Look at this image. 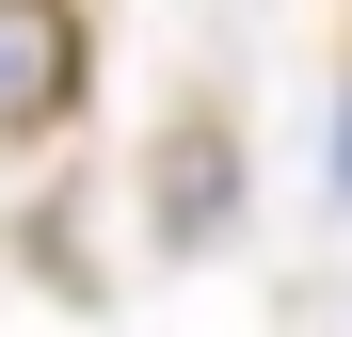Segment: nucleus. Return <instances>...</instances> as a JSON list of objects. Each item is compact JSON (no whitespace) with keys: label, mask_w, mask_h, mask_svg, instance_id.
<instances>
[{"label":"nucleus","mask_w":352,"mask_h":337,"mask_svg":"<svg viewBox=\"0 0 352 337\" xmlns=\"http://www.w3.org/2000/svg\"><path fill=\"white\" fill-rule=\"evenodd\" d=\"M80 17H48V0H0V145H32V129H65L80 112Z\"/></svg>","instance_id":"f257e3e1"},{"label":"nucleus","mask_w":352,"mask_h":337,"mask_svg":"<svg viewBox=\"0 0 352 337\" xmlns=\"http://www.w3.org/2000/svg\"><path fill=\"white\" fill-rule=\"evenodd\" d=\"M224 225V129H176V177H160V241H208Z\"/></svg>","instance_id":"f03ea898"}]
</instances>
